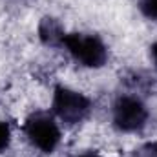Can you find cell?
Here are the masks:
<instances>
[{"label":"cell","instance_id":"obj_1","mask_svg":"<svg viewBox=\"0 0 157 157\" xmlns=\"http://www.w3.org/2000/svg\"><path fill=\"white\" fill-rule=\"evenodd\" d=\"M62 48L84 68H102L108 60L106 44L91 33H66Z\"/></svg>","mask_w":157,"mask_h":157},{"label":"cell","instance_id":"obj_2","mask_svg":"<svg viewBox=\"0 0 157 157\" xmlns=\"http://www.w3.org/2000/svg\"><path fill=\"white\" fill-rule=\"evenodd\" d=\"M53 113L66 126H77L84 122L91 113V101L77 90L68 86H57L51 101Z\"/></svg>","mask_w":157,"mask_h":157},{"label":"cell","instance_id":"obj_3","mask_svg":"<svg viewBox=\"0 0 157 157\" xmlns=\"http://www.w3.org/2000/svg\"><path fill=\"white\" fill-rule=\"evenodd\" d=\"M150 119V112L143 99L135 95H119L112 106L113 126L122 133L141 132Z\"/></svg>","mask_w":157,"mask_h":157},{"label":"cell","instance_id":"obj_4","mask_svg":"<svg viewBox=\"0 0 157 157\" xmlns=\"http://www.w3.org/2000/svg\"><path fill=\"white\" fill-rule=\"evenodd\" d=\"M22 130L28 141L44 154L55 152L60 143V128L55 117L48 112H33L24 121Z\"/></svg>","mask_w":157,"mask_h":157},{"label":"cell","instance_id":"obj_5","mask_svg":"<svg viewBox=\"0 0 157 157\" xmlns=\"http://www.w3.org/2000/svg\"><path fill=\"white\" fill-rule=\"evenodd\" d=\"M64 28L59 24L57 18L53 17H44L39 24V37L42 44L49 46V48H62V40H64Z\"/></svg>","mask_w":157,"mask_h":157},{"label":"cell","instance_id":"obj_6","mask_svg":"<svg viewBox=\"0 0 157 157\" xmlns=\"http://www.w3.org/2000/svg\"><path fill=\"white\" fill-rule=\"evenodd\" d=\"M139 11L144 18L157 22V0H139Z\"/></svg>","mask_w":157,"mask_h":157},{"label":"cell","instance_id":"obj_7","mask_svg":"<svg viewBox=\"0 0 157 157\" xmlns=\"http://www.w3.org/2000/svg\"><path fill=\"white\" fill-rule=\"evenodd\" d=\"M11 144V128L7 122L0 121V154L6 152Z\"/></svg>","mask_w":157,"mask_h":157},{"label":"cell","instance_id":"obj_8","mask_svg":"<svg viewBox=\"0 0 157 157\" xmlns=\"http://www.w3.org/2000/svg\"><path fill=\"white\" fill-rule=\"evenodd\" d=\"M133 157H157V141L155 143H146V144L139 146L133 152Z\"/></svg>","mask_w":157,"mask_h":157},{"label":"cell","instance_id":"obj_9","mask_svg":"<svg viewBox=\"0 0 157 157\" xmlns=\"http://www.w3.org/2000/svg\"><path fill=\"white\" fill-rule=\"evenodd\" d=\"M150 53H152V60H154V64H155V70H157V42L150 48Z\"/></svg>","mask_w":157,"mask_h":157},{"label":"cell","instance_id":"obj_10","mask_svg":"<svg viewBox=\"0 0 157 157\" xmlns=\"http://www.w3.org/2000/svg\"><path fill=\"white\" fill-rule=\"evenodd\" d=\"M78 157H101V155L95 154V152H86V154H82V155H78Z\"/></svg>","mask_w":157,"mask_h":157}]
</instances>
